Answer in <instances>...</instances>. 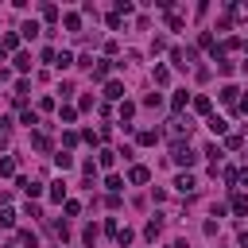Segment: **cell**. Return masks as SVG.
I'll return each instance as SVG.
<instances>
[{
    "label": "cell",
    "instance_id": "cell-1",
    "mask_svg": "<svg viewBox=\"0 0 248 248\" xmlns=\"http://www.w3.org/2000/svg\"><path fill=\"white\" fill-rule=\"evenodd\" d=\"M170 159H174L178 167H194V163H198L194 147H190V143H182V140H174V143H170Z\"/></svg>",
    "mask_w": 248,
    "mask_h": 248
},
{
    "label": "cell",
    "instance_id": "cell-2",
    "mask_svg": "<svg viewBox=\"0 0 248 248\" xmlns=\"http://www.w3.org/2000/svg\"><path fill=\"white\" fill-rule=\"evenodd\" d=\"M174 190H178V194H194V190H198V178H194V174H178V178H174Z\"/></svg>",
    "mask_w": 248,
    "mask_h": 248
},
{
    "label": "cell",
    "instance_id": "cell-3",
    "mask_svg": "<svg viewBox=\"0 0 248 248\" xmlns=\"http://www.w3.org/2000/svg\"><path fill=\"white\" fill-rule=\"evenodd\" d=\"M112 66H116V62H108V58H101V62H97V66H93V81H105V78H108V70H112Z\"/></svg>",
    "mask_w": 248,
    "mask_h": 248
},
{
    "label": "cell",
    "instance_id": "cell-4",
    "mask_svg": "<svg viewBox=\"0 0 248 248\" xmlns=\"http://www.w3.org/2000/svg\"><path fill=\"white\" fill-rule=\"evenodd\" d=\"M19 190H23L27 198H39V194H43V182H31V178H19Z\"/></svg>",
    "mask_w": 248,
    "mask_h": 248
},
{
    "label": "cell",
    "instance_id": "cell-5",
    "mask_svg": "<svg viewBox=\"0 0 248 248\" xmlns=\"http://www.w3.org/2000/svg\"><path fill=\"white\" fill-rule=\"evenodd\" d=\"M62 23H66V31H74V35L81 31V16H78V12H66V16H62Z\"/></svg>",
    "mask_w": 248,
    "mask_h": 248
},
{
    "label": "cell",
    "instance_id": "cell-6",
    "mask_svg": "<svg viewBox=\"0 0 248 248\" xmlns=\"http://www.w3.org/2000/svg\"><path fill=\"white\" fill-rule=\"evenodd\" d=\"M70 66H74V54L70 50H58L54 54V70H70Z\"/></svg>",
    "mask_w": 248,
    "mask_h": 248
},
{
    "label": "cell",
    "instance_id": "cell-7",
    "mask_svg": "<svg viewBox=\"0 0 248 248\" xmlns=\"http://www.w3.org/2000/svg\"><path fill=\"white\" fill-rule=\"evenodd\" d=\"M105 97H108V101H120V97H124V81H108V85H105Z\"/></svg>",
    "mask_w": 248,
    "mask_h": 248
},
{
    "label": "cell",
    "instance_id": "cell-8",
    "mask_svg": "<svg viewBox=\"0 0 248 248\" xmlns=\"http://www.w3.org/2000/svg\"><path fill=\"white\" fill-rule=\"evenodd\" d=\"M190 128H194V124H190V120H182V116H174V120H170V132H174V136H190Z\"/></svg>",
    "mask_w": 248,
    "mask_h": 248
},
{
    "label": "cell",
    "instance_id": "cell-9",
    "mask_svg": "<svg viewBox=\"0 0 248 248\" xmlns=\"http://www.w3.org/2000/svg\"><path fill=\"white\" fill-rule=\"evenodd\" d=\"M31 147H35V151H50V136H46V132H35V136H31Z\"/></svg>",
    "mask_w": 248,
    "mask_h": 248
},
{
    "label": "cell",
    "instance_id": "cell-10",
    "mask_svg": "<svg viewBox=\"0 0 248 248\" xmlns=\"http://www.w3.org/2000/svg\"><path fill=\"white\" fill-rule=\"evenodd\" d=\"M147 178H151V170H147V167H132V170H128V182H136V186H140V182H147Z\"/></svg>",
    "mask_w": 248,
    "mask_h": 248
},
{
    "label": "cell",
    "instance_id": "cell-11",
    "mask_svg": "<svg viewBox=\"0 0 248 248\" xmlns=\"http://www.w3.org/2000/svg\"><path fill=\"white\" fill-rule=\"evenodd\" d=\"M16 46H19V39H16L12 31H4V35H0V50H4V54H12Z\"/></svg>",
    "mask_w": 248,
    "mask_h": 248
},
{
    "label": "cell",
    "instance_id": "cell-12",
    "mask_svg": "<svg viewBox=\"0 0 248 248\" xmlns=\"http://www.w3.org/2000/svg\"><path fill=\"white\" fill-rule=\"evenodd\" d=\"M12 62H16V70H23V74L31 70V54H27V50H16V58H12Z\"/></svg>",
    "mask_w": 248,
    "mask_h": 248
},
{
    "label": "cell",
    "instance_id": "cell-13",
    "mask_svg": "<svg viewBox=\"0 0 248 248\" xmlns=\"http://www.w3.org/2000/svg\"><path fill=\"white\" fill-rule=\"evenodd\" d=\"M186 101H190V93H186V89H178V93L170 97V108H174V112H182V108H186Z\"/></svg>",
    "mask_w": 248,
    "mask_h": 248
},
{
    "label": "cell",
    "instance_id": "cell-14",
    "mask_svg": "<svg viewBox=\"0 0 248 248\" xmlns=\"http://www.w3.org/2000/svg\"><path fill=\"white\" fill-rule=\"evenodd\" d=\"M190 105H194V112H209V108H213V101H209L205 93H198V97H194Z\"/></svg>",
    "mask_w": 248,
    "mask_h": 248
},
{
    "label": "cell",
    "instance_id": "cell-15",
    "mask_svg": "<svg viewBox=\"0 0 248 248\" xmlns=\"http://www.w3.org/2000/svg\"><path fill=\"white\" fill-rule=\"evenodd\" d=\"M132 116H136V105L132 101H120V124H132Z\"/></svg>",
    "mask_w": 248,
    "mask_h": 248
},
{
    "label": "cell",
    "instance_id": "cell-16",
    "mask_svg": "<svg viewBox=\"0 0 248 248\" xmlns=\"http://www.w3.org/2000/svg\"><path fill=\"white\" fill-rule=\"evenodd\" d=\"M229 205H232V213H240V217L248 213V198H244V194H232V202H229Z\"/></svg>",
    "mask_w": 248,
    "mask_h": 248
},
{
    "label": "cell",
    "instance_id": "cell-17",
    "mask_svg": "<svg viewBox=\"0 0 248 248\" xmlns=\"http://www.w3.org/2000/svg\"><path fill=\"white\" fill-rule=\"evenodd\" d=\"M151 78H155V85H167V81H170V70H167V66H155Z\"/></svg>",
    "mask_w": 248,
    "mask_h": 248
},
{
    "label": "cell",
    "instance_id": "cell-18",
    "mask_svg": "<svg viewBox=\"0 0 248 248\" xmlns=\"http://www.w3.org/2000/svg\"><path fill=\"white\" fill-rule=\"evenodd\" d=\"M136 140H140L143 147H151V143L159 140V132H151V128H143V132H136Z\"/></svg>",
    "mask_w": 248,
    "mask_h": 248
},
{
    "label": "cell",
    "instance_id": "cell-19",
    "mask_svg": "<svg viewBox=\"0 0 248 248\" xmlns=\"http://www.w3.org/2000/svg\"><path fill=\"white\" fill-rule=\"evenodd\" d=\"M105 186H108V194H120V190H124V178H120V174H108Z\"/></svg>",
    "mask_w": 248,
    "mask_h": 248
},
{
    "label": "cell",
    "instance_id": "cell-20",
    "mask_svg": "<svg viewBox=\"0 0 248 248\" xmlns=\"http://www.w3.org/2000/svg\"><path fill=\"white\" fill-rule=\"evenodd\" d=\"M50 198H54V202H66V182H62V178L50 182Z\"/></svg>",
    "mask_w": 248,
    "mask_h": 248
},
{
    "label": "cell",
    "instance_id": "cell-21",
    "mask_svg": "<svg viewBox=\"0 0 248 248\" xmlns=\"http://www.w3.org/2000/svg\"><path fill=\"white\" fill-rule=\"evenodd\" d=\"M19 31H23V39H35V35H39V31H43V27H39V23H35V19H27V23H23V27H19Z\"/></svg>",
    "mask_w": 248,
    "mask_h": 248
},
{
    "label": "cell",
    "instance_id": "cell-22",
    "mask_svg": "<svg viewBox=\"0 0 248 248\" xmlns=\"http://www.w3.org/2000/svg\"><path fill=\"white\" fill-rule=\"evenodd\" d=\"M236 93H240L236 85H225V89H221V101H225V105H236Z\"/></svg>",
    "mask_w": 248,
    "mask_h": 248
},
{
    "label": "cell",
    "instance_id": "cell-23",
    "mask_svg": "<svg viewBox=\"0 0 248 248\" xmlns=\"http://www.w3.org/2000/svg\"><path fill=\"white\" fill-rule=\"evenodd\" d=\"M225 128H229V124H225L221 116H209V132H213V136H225Z\"/></svg>",
    "mask_w": 248,
    "mask_h": 248
},
{
    "label": "cell",
    "instance_id": "cell-24",
    "mask_svg": "<svg viewBox=\"0 0 248 248\" xmlns=\"http://www.w3.org/2000/svg\"><path fill=\"white\" fill-rule=\"evenodd\" d=\"M54 163H58V170H70V167H74V155H66V151H58V155H54Z\"/></svg>",
    "mask_w": 248,
    "mask_h": 248
},
{
    "label": "cell",
    "instance_id": "cell-25",
    "mask_svg": "<svg viewBox=\"0 0 248 248\" xmlns=\"http://www.w3.org/2000/svg\"><path fill=\"white\" fill-rule=\"evenodd\" d=\"M132 240H136V232H132V229H120V232H116V244H120V248H128Z\"/></svg>",
    "mask_w": 248,
    "mask_h": 248
},
{
    "label": "cell",
    "instance_id": "cell-26",
    "mask_svg": "<svg viewBox=\"0 0 248 248\" xmlns=\"http://www.w3.org/2000/svg\"><path fill=\"white\" fill-rule=\"evenodd\" d=\"M0 174H4V178H8V174H16V159H12V155H4V159H0Z\"/></svg>",
    "mask_w": 248,
    "mask_h": 248
},
{
    "label": "cell",
    "instance_id": "cell-27",
    "mask_svg": "<svg viewBox=\"0 0 248 248\" xmlns=\"http://www.w3.org/2000/svg\"><path fill=\"white\" fill-rule=\"evenodd\" d=\"M97 163H101V167H112V163H116V151H108V147H105V151L97 155Z\"/></svg>",
    "mask_w": 248,
    "mask_h": 248
},
{
    "label": "cell",
    "instance_id": "cell-28",
    "mask_svg": "<svg viewBox=\"0 0 248 248\" xmlns=\"http://www.w3.org/2000/svg\"><path fill=\"white\" fill-rule=\"evenodd\" d=\"M19 244H27V248H35L39 240H35V232H31V229H19Z\"/></svg>",
    "mask_w": 248,
    "mask_h": 248
},
{
    "label": "cell",
    "instance_id": "cell-29",
    "mask_svg": "<svg viewBox=\"0 0 248 248\" xmlns=\"http://www.w3.org/2000/svg\"><path fill=\"white\" fill-rule=\"evenodd\" d=\"M81 240H85V244L93 248V244H97V225H85V232H81Z\"/></svg>",
    "mask_w": 248,
    "mask_h": 248
},
{
    "label": "cell",
    "instance_id": "cell-30",
    "mask_svg": "<svg viewBox=\"0 0 248 248\" xmlns=\"http://www.w3.org/2000/svg\"><path fill=\"white\" fill-rule=\"evenodd\" d=\"M136 8H132V0H116V16H132Z\"/></svg>",
    "mask_w": 248,
    "mask_h": 248
},
{
    "label": "cell",
    "instance_id": "cell-31",
    "mask_svg": "<svg viewBox=\"0 0 248 248\" xmlns=\"http://www.w3.org/2000/svg\"><path fill=\"white\" fill-rule=\"evenodd\" d=\"M43 19L54 23V19H58V8H54V4H43Z\"/></svg>",
    "mask_w": 248,
    "mask_h": 248
},
{
    "label": "cell",
    "instance_id": "cell-32",
    "mask_svg": "<svg viewBox=\"0 0 248 248\" xmlns=\"http://www.w3.org/2000/svg\"><path fill=\"white\" fill-rule=\"evenodd\" d=\"M167 27H170V31H182V16H174V12H167Z\"/></svg>",
    "mask_w": 248,
    "mask_h": 248
},
{
    "label": "cell",
    "instance_id": "cell-33",
    "mask_svg": "<svg viewBox=\"0 0 248 248\" xmlns=\"http://www.w3.org/2000/svg\"><path fill=\"white\" fill-rule=\"evenodd\" d=\"M159 105H163L159 93H147V97H143V108H159Z\"/></svg>",
    "mask_w": 248,
    "mask_h": 248
},
{
    "label": "cell",
    "instance_id": "cell-34",
    "mask_svg": "<svg viewBox=\"0 0 248 248\" xmlns=\"http://www.w3.org/2000/svg\"><path fill=\"white\" fill-rule=\"evenodd\" d=\"M19 120H23L27 128H35V124H39V112H31V108H23V116H19Z\"/></svg>",
    "mask_w": 248,
    "mask_h": 248
},
{
    "label": "cell",
    "instance_id": "cell-35",
    "mask_svg": "<svg viewBox=\"0 0 248 248\" xmlns=\"http://www.w3.org/2000/svg\"><path fill=\"white\" fill-rule=\"evenodd\" d=\"M170 62H174L178 70H186V54H182V50H170Z\"/></svg>",
    "mask_w": 248,
    "mask_h": 248
},
{
    "label": "cell",
    "instance_id": "cell-36",
    "mask_svg": "<svg viewBox=\"0 0 248 248\" xmlns=\"http://www.w3.org/2000/svg\"><path fill=\"white\" fill-rule=\"evenodd\" d=\"M74 116H78V108H70V105H62V112H58V120H66V124H70Z\"/></svg>",
    "mask_w": 248,
    "mask_h": 248
},
{
    "label": "cell",
    "instance_id": "cell-37",
    "mask_svg": "<svg viewBox=\"0 0 248 248\" xmlns=\"http://www.w3.org/2000/svg\"><path fill=\"white\" fill-rule=\"evenodd\" d=\"M205 155H209V159H213V167H217V159H221V147H217V143H209V147H205Z\"/></svg>",
    "mask_w": 248,
    "mask_h": 248
},
{
    "label": "cell",
    "instance_id": "cell-38",
    "mask_svg": "<svg viewBox=\"0 0 248 248\" xmlns=\"http://www.w3.org/2000/svg\"><path fill=\"white\" fill-rule=\"evenodd\" d=\"M0 225H8V229H12V225H16V213H12V209H4V213H0Z\"/></svg>",
    "mask_w": 248,
    "mask_h": 248
},
{
    "label": "cell",
    "instance_id": "cell-39",
    "mask_svg": "<svg viewBox=\"0 0 248 248\" xmlns=\"http://www.w3.org/2000/svg\"><path fill=\"white\" fill-rule=\"evenodd\" d=\"M105 232H108V236H116V232H120V225H116V217H108V221H105Z\"/></svg>",
    "mask_w": 248,
    "mask_h": 248
},
{
    "label": "cell",
    "instance_id": "cell-40",
    "mask_svg": "<svg viewBox=\"0 0 248 248\" xmlns=\"http://www.w3.org/2000/svg\"><path fill=\"white\" fill-rule=\"evenodd\" d=\"M54 232H58V240H66V236H70V225H66V221H58V225H54Z\"/></svg>",
    "mask_w": 248,
    "mask_h": 248
},
{
    "label": "cell",
    "instance_id": "cell-41",
    "mask_svg": "<svg viewBox=\"0 0 248 248\" xmlns=\"http://www.w3.org/2000/svg\"><path fill=\"white\" fill-rule=\"evenodd\" d=\"M143 236H147V240H155V236H159V221H151V225L143 229Z\"/></svg>",
    "mask_w": 248,
    "mask_h": 248
},
{
    "label": "cell",
    "instance_id": "cell-42",
    "mask_svg": "<svg viewBox=\"0 0 248 248\" xmlns=\"http://www.w3.org/2000/svg\"><path fill=\"white\" fill-rule=\"evenodd\" d=\"M236 182H240V186H248V167H244V170H236Z\"/></svg>",
    "mask_w": 248,
    "mask_h": 248
},
{
    "label": "cell",
    "instance_id": "cell-43",
    "mask_svg": "<svg viewBox=\"0 0 248 248\" xmlns=\"http://www.w3.org/2000/svg\"><path fill=\"white\" fill-rule=\"evenodd\" d=\"M240 248H248V232H240Z\"/></svg>",
    "mask_w": 248,
    "mask_h": 248
},
{
    "label": "cell",
    "instance_id": "cell-44",
    "mask_svg": "<svg viewBox=\"0 0 248 248\" xmlns=\"http://www.w3.org/2000/svg\"><path fill=\"white\" fill-rule=\"evenodd\" d=\"M240 108H244V112H248V97H244V101H240Z\"/></svg>",
    "mask_w": 248,
    "mask_h": 248
},
{
    "label": "cell",
    "instance_id": "cell-45",
    "mask_svg": "<svg viewBox=\"0 0 248 248\" xmlns=\"http://www.w3.org/2000/svg\"><path fill=\"white\" fill-rule=\"evenodd\" d=\"M8 248H12V244H8Z\"/></svg>",
    "mask_w": 248,
    "mask_h": 248
}]
</instances>
